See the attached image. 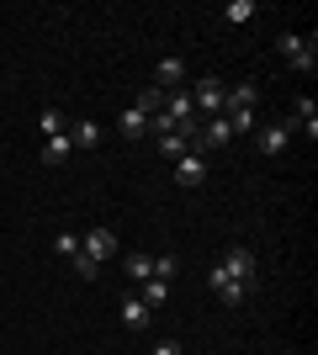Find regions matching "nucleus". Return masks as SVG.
<instances>
[{
	"label": "nucleus",
	"instance_id": "obj_1",
	"mask_svg": "<svg viewBox=\"0 0 318 355\" xmlns=\"http://www.w3.org/2000/svg\"><path fill=\"white\" fill-rule=\"evenodd\" d=\"M191 106H197V117H223L228 112V85L218 80V74H202L197 85H191Z\"/></svg>",
	"mask_w": 318,
	"mask_h": 355
},
{
	"label": "nucleus",
	"instance_id": "obj_2",
	"mask_svg": "<svg viewBox=\"0 0 318 355\" xmlns=\"http://www.w3.org/2000/svg\"><path fill=\"white\" fill-rule=\"evenodd\" d=\"M218 270H223V276H233V282H255L260 260H255V250H249V244H233V250L218 260Z\"/></svg>",
	"mask_w": 318,
	"mask_h": 355
},
{
	"label": "nucleus",
	"instance_id": "obj_3",
	"mask_svg": "<svg viewBox=\"0 0 318 355\" xmlns=\"http://www.w3.org/2000/svg\"><path fill=\"white\" fill-rule=\"evenodd\" d=\"M80 250L91 254L96 266H106V260H117V254H122V244H117V234H112V228H91V234L80 239Z\"/></svg>",
	"mask_w": 318,
	"mask_h": 355
},
{
	"label": "nucleus",
	"instance_id": "obj_4",
	"mask_svg": "<svg viewBox=\"0 0 318 355\" xmlns=\"http://www.w3.org/2000/svg\"><path fill=\"white\" fill-rule=\"evenodd\" d=\"M207 286H212V292H218V297H223L228 308H239L244 297H249V282H233V276H223V270H218V266L207 270Z\"/></svg>",
	"mask_w": 318,
	"mask_h": 355
},
{
	"label": "nucleus",
	"instance_id": "obj_5",
	"mask_svg": "<svg viewBox=\"0 0 318 355\" xmlns=\"http://www.w3.org/2000/svg\"><path fill=\"white\" fill-rule=\"evenodd\" d=\"M202 180H207V154L186 148L181 159H175V186H202Z\"/></svg>",
	"mask_w": 318,
	"mask_h": 355
},
{
	"label": "nucleus",
	"instance_id": "obj_6",
	"mask_svg": "<svg viewBox=\"0 0 318 355\" xmlns=\"http://www.w3.org/2000/svg\"><path fill=\"white\" fill-rule=\"evenodd\" d=\"M181 80H186V59H159L154 64V85L159 90H181Z\"/></svg>",
	"mask_w": 318,
	"mask_h": 355
},
{
	"label": "nucleus",
	"instance_id": "obj_7",
	"mask_svg": "<svg viewBox=\"0 0 318 355\" xmlns=\"http://www.w3.org/2000/svg\"><path fill=\"white\" fill-rule=\"evenodd\" d=\"M69 144H75V148H101V122L75 117V122H69Z\"/></svg>",
	"mask_w": 318,
	"mask_h": 355
},
{
	"label": "nucleus",
	"instance_id": "obj_8",
	"mask_svg": "<svg viewBox=\"0 0 318 355\" xmlns=\"http://www.w3.org/2000/svg\"><path fill=\"white\" fill-rule=\"evenodd\" d=\"M138 302H143V308H165L170 302V282H159V276L138 282Z\"/></svg>",
	"mask_w": 318,
	"mask_h": 355
},
{
	"label": "nucleus",
	"instance_id": "obj_9",
	"mask_svg": "<svg viewBox=\"0 0 318 355\" xmlns=\"http://www.w3.org/2000/svg\"><path fill=\"white\" fill-rule=\"evenodd\" d=\"M122 324L138 334V329H149V324H154V308H143V302H138V292H133L127 302H122Z\"/></svg>",
	"mask_w": 318,
	"mask_h": 355
},
{
	"label": "nucleus",
	"instance_id": "obj_10",
	"mask_svg": "<svg viewBox=\"0 0 318 355\" xmlns=\"http://www.w3.org/2000/svg\"><path fill=\"white\" fill-rule=\"evenodd\" d=\"M292 133L281 128V122H271V128H260V154H287Z\"/></svg>",
	"mask_w": 318,
	"mask_h": 355
},
{
	"label": "nucleus",
	"instance_id": "obj_11",
	"mask_svg": "<svg viewBox=\"0 0 318 355\" xmlns=\"http://www.w3.org/2000/svg\"><path fill=\"white\" fill-rule=\"evenodd\" d=\"M117 133H122V138H143V133H149V117H143L138 106H127V112L117 117Z\"/></svg>",
	"mask_w": 318,
	"mask_h": 355
},
{
	"label": "nucleus",
	"instance_id": "obj_12",
	"mask_svg": "<svg viewBox=\"0 0 318 355\" xmlns=\"http://www.w3.org/2000/svg\"><path fill=\"white\" fill-rule=\"evenodd\" d=\"M69 154H75V144H69V133H53L43 144V164H64L69 159Z\"/></svg>",
	"mask_w": 318,
	"mask_h": 355
},
{
	"label": "nucleus",
	"instance_id": "obj_13",
	"mask_svg": "<svg viewBox=\"0 0 318 355\" xmlns=\"http://www.w3.org/2000/svg\"><path fill=\"white\" fill-rule=\"evenodd\" d=\"M122 270H127V276H133V282H149L154 276V254H122Z\"/></svg>",
	"mask_w": 318,
	"mask_h": 355
},
{
	"label": "nucleus",
	"instance_id": "obj_14",
	"mask_svg": "<svg viewBox=\"0 0 318 355\" xmlns=\"http://www.w3.org/2000/svg\"><path fill=\"white\" fill-rule=\"evenodd\" d=\"M228 128H233V138L239 133H255V106H233V112H223Z\"/></svg>",
	"mask_w": 318,
	"mask_h": 355
},
{
	"label": "nucleus",
	"instance_id": "obj_15",
	"mask_svg": "<svg viewBox=\"0 0 318 355\" xmlns=\"http://www.w3.org/2000/svg\"><path fill=\"white\" fill-rule=\"evenodd\" d=\"M223 21H233V27L255 21V0H228V6H223Z\"/></svg>",
	"mask_w": 318,
	"mask_h": 355
},
{
	"label": "nucleus",
	"instance_id": "obj_16",
	"mask_svg": "<svg viewBox=\"0 0 318 355\" xmlns=\"http://www.w3.org/2000/svg\"><path fill=\"white\" fill-rule=\"evenodd\" d=\"M255 101H260V85H255V80H244V85L228 90V112H233V106H255Z\"/></svg>",
	"mask_w": 318,
	"mask_h": 355
},
{
	"label": "nucleus",
	"instance_id": "obj_17",
	"mask_svg": "<svg viewBox=\"0 0 318 355\" xmlns=\"http://www.w3.org/2000/svg\"><path fill=\"white\" fill-rule=\"evenodd\" d=\"M37 128H43V138H53V133H69V117H64L59 106H48L43 117H37Z\"/></svg>",
	"mask_w": 318,
	"mask_h": 355
},
{
	"label": "nucleus",
	"instance_id": "obj_18",
	"mask_svg": "<svg viewBox=\"0 0 318 355\" xmlns=\"http://www.w3.org/2000/svg\"><path fill=\"white\" fill-rule=\"evenodd\" d=\"M138 112H143V117H154V112H165V90H159V85L138 90Z\"/></svg>",
	"mask_w": 318,
	"mask_h": 355
},
{
	"label": "nucleus",
	"instance_id": "obj_19",
	"mask_svg": "<svg viewBox=\"0 0 318 355\" xmlns=\"http://www.w3.org/2000/svg\"><path fill=\"white\" fill-rule=\"evenodd\" d=\"M154 148H159V154H165V159L175 164V159H181V154H186V138H181V133H165V138H159V144H154Z\"/></svg>",
	"mask_w": 318,
	"mask_h": 355
},
{
	"label": "nucleus",
	"instance_id": "obj_20",
	"mask_svg": "<svg viewBox=\"0 0 318 355\" xmlns=\"http://www.w3.org/2000/svg\"><path fill=\"white\" fill-rule=\"evenodd\" d=\"M313 64H318V43L308 37V43H303V53L292 59V69H297V74H313Z\"/></svg>",
	"mask_w": 318,
	"mask_h": 355
},
{
	"label": "nucleus",
	"instance_id": "obj_21",
	"mask_svg": "<svg viewBox=\"0 0 318 355\" xmlns=\"http://www.w3.org/2000/svg\"><path fill=\"white\" fill-rule=\"evenodd\" d=\"M69 266H75V276H80V282H96V276H101V266H96V260H91L85 250H80L75 260H69Z\"/></svg>",
	"mask_w": 318,
	"mask_h": 355
},
{
	"label": "nucleus",
	"instance_id": "obj_22",
	"mask_svg": "<svg viewBox=\"0 0 318 355\" xmlns=\"http://www.w3.org/2000/svg\"><path fill=\"white\" fill-rule=\"evenodd\" d=\"M154 276H159V282H175V260H170V254H154Z\"/></svg>",
	"mask_w": 318,
	"mask_h": 355
},
{
	"label": "nucleus",
	"instance_id": "obj_23",
	"mask_svg": "<svg viewBox=\"0 0 318 355\" xmlns=\"http://www.w3.org/2000/svg\"><path fill=\"white\" fill-rule=\"evenodd\" d=\"M59 254H69V260H75V254H80V234H59Z\"/></svg>",
	"mask_w": 318,
	"mask_h": 355
},
{
	"label": "nucleus",
	"instance_id": "obj_24",
	"mask_svg": "<svg viewBox=\"0 0 318 355\" xmlns=\"http://www.w3.org/2000/svg\"><path fill=\"white\" fill-rule=\"evenodd\" d=\"M149 355H181V345H175V340H159V345H154Z\"/></svg>",
	"mask_w": 318,
	"mask_h": 355
}]
</instances>
